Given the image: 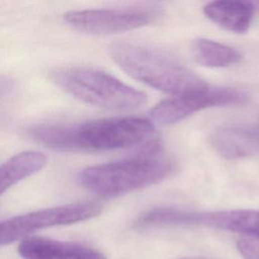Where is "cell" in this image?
Segmentation results:
<instances>
[{"label":"cell","mask_w":259,"mask_h":259,"mask_svg":"<svg viewBox=\"0 0 259 259\" xmlns=\"http://www.w3.org/2000/svg\"><path fill=\"white\" fill-rule=\"evenodd\" d=\"M36 143L61 152H98L160 145L154 125L140 117H107L75 124H41L29 130Z\"/></svg>","instance_id":"obj_1"},{"label":"cell","mask_w":259,"mask_h":259,"mask_svg":"<svg viewBox=\"0 0 259 259\" xmlns=\"http://www.w3.org/2000/svg\"><path fill=\"white\" fill-rule=\"evenodd\" d=\"M114 63L132 78L175 96L204 91L199 76L165 53L136 42L118 41L109 48Z\"/></svg>","instance_id":"obj_2"},{"label":"cell","mask_w":259,"mask_h":259,"mask_svg":"<svg viewBox=\"0 0 259 259\" xmlns=\"http://www.w3.org/2000/svg\"><path fill=\"white\" fill-rule=\"evenodd\" d=\"M173 169L172 160L161 149L145 150L133 158L87 167L80 172L79 181L94 193L111 196L156 184Z\"/></svg>","instance_id":"obj_3"},{"label":"cell","mask_w":259,"mask_h":259,"mask_svg":"<svg viewBox=\"0 0 259 259\" xmlns=\"http://www.w3.org/2000/svg\"><path fill=\"white\" fill-rule=\"evenodd\" d=\"M50 79L72 97L100 108L132 110L147 100L144 92L136 90L106 72L92 68H55L50 72Z\"/></svg>","instance_id":"obj_4"},{"label":"cell","mask_w":259,"mask_h":259,"mask_svg":"<svg viewBox=\"0 0 259 259\" xmlns=\"http://www.w3.org/2000/svg\"><path fill=\"white\" fill-rule=\"evenodd\" d=\"M139 227L195 226L240 233L259 239V210L230 209L218 211H195L173 207H159L142 215Z\"/></svg>","instance_id":"obj_5"},{"label":"cell","mask_w":259,"mask_h":259,"mask_svg":"<svg viewBox=\"0 0 259 259\" xmlns=\"http://www.w3.org/2000/svg\"><path fill=\"white\" fill-rule=\"evenodd\" d=\"M101 210V205L93 201L73 202L29 211L1 221L0 246L21 241L42 229L72 225L93 219Z\"/></svg>","instance_id":"obj_6"},{"label":"cell","mask_w":259,"mask_h":259,"mask_svg":"<svg viewBox=\"0 0 259 259\" xmlns=\"http://www.w3.org/2000/svg\"><path fill=\"white\" fill-rule=\"evenodd\" d=\"M161 16L157 7L73 10L64 15L74 29L89 34H112L140 28Z\"/></svg>","instance_id":"obj_7"},{"label":"cell","mask_w":259,"mask_h":259,"mask_svg":"<svg viewBox=\"0 0 259 259\" xmlns=\"http://www.w3.org/2000/svg\"><path fill=\"white\" fill-rule=\"evenodd\" d=\"M248 95L237 88L208 87L204 91L167 98L151 110V117L160 125L178 122L205 108L244 104Z\"/></svg>","instance_id":"obj_8"},{"label":"cell","mask_w":259,"mask_h":259,"mask_svg":"<svg viewBox=\"0 0 259 259\" xmlns=\"http://www.w3.org/2000/svg\"><path fill=\"white\" fill-rule=\"evenodd\" d=\"M213 150L226 159H241L259 154V121L222 125L209 138Z\"/></svg>","instance_id":"obj_9"},{"label":"cell","mask_w":259,"mask_h":259,"mask_svg":"<svg viewBox=\"0 0 259 259\" xmlns=\"http://www.w3.org/2000/svg\"><path fill=\"white\" fill-rule=\"evenodd\" d=\"M203 13L209 20L229 31L245 33L259 14V1H213L204 5Z\"/></svg>","instance_id":"obj_10"},{"label":"cell","mask_w":259,"mask_h":259,"mask_svg":"<svg viewBox=\"0 0 259 259\" xmlns=\"http://www.w3.org/2000/svg\"><path fill=\"white\" fill-rule=\"evenodd\" d=\"M46 164L47 157L38 151H23L10 157L0 166V195L40 171Z\"/></svg>","instance_id":"obj_11"},{"label":"cell","mask_w":259,"mask_h":259,"mask_svg":"<svg viewBox=\"0 0 259 259\" xmlns=\"http://www.w3.org/2000/svg\"><path fill=\"white\" fill-rule=\"evenodd\" d=\"M191 53L194 60L208 68H224L238 63L240 53L232 47L208 39L195 38L191 44Z\"/></svg>","instance_id":"obj_12"},{"label":"cell","mask_w":259,"mask_h":259,"mask_svg":"<svg viewBox=\"0 0 259 259\" xmlns=\"http://www.w3.org/2000/svg\"><path fill=\"white\" fill-rule=\"evenodd\" d=\"M70 242L39 236H29L20 241L17 251L23 259H63Z\"/></svg>","instance_id":"obj_13"},{"label":"cell","mask_w":259,"mask_h":259,"mask_svg":"<svg viewBox=\"0 0 259 259\" xmlns=\"http://www.w3.org/2000/svg\"><path fill=\"white\" fill-rule=\"evenodd\" d=\"M63 259H107V258L102 252L92 247L71 242L69 249Z\"/></svg>","instance_id":"obj_14"},{"label":"cell","mask_w":259,"mask_h":259,"mask_svg":"<svg viewBox=\"0 0 259 259\" xmlns=\"http://www.w3.org/2000/svg\"><path fill=\"white\" fill-rule=\"evenodd\" d=\"M237 249L244 259H259V239L241 237L237 241Z\"/></svg>","instance_id":"obj_15"},{"label":"cell","mask_w":259,"mask_h":259,"mask_svg":"<svg viewBox=\"0 0 259 259\" xmlns=\"http://www.w3.org/2000/svg\"><path fill=\"white\" fill-rule=\"evenodd\" d=\"M178 259H210V258H206L203 256H185V257H181Z\"/></svg>","instance_id":"obj_16"}]
</instances>
